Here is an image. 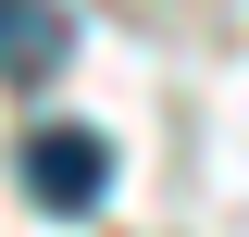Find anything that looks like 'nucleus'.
<instances>
[{
    "instance_id": "obj_1",
    "label": "nucleus",
    "mask_w": 249,
    "mask_h": 237,
    "mask_svg": "<svg viewBox=\"0 0 249 237\" xmlns=\"http://www.w3.org/2000/svg\"><path fill=\"white\" fill-rule=\"evenodd\" d=\"M13 162H25V200H37V212H100V200H112V150H100V125H37Z\"/></svg>"
},
{
    "instance_id": "obj_2",
    "label": "nucleus",
    "mask_w": 249,
    "mask_h": 237,
    "mask_svg": "<svg viewBox=\"0 0 249 237\" xmlns=\"http://www.w3.org/2000/svg\"><path fill=\"white\" fill-rule=\"evenodd\" d=\"M75 62V13L62 0H0V75H62Z\"/></svg>"
}]
</instances>
